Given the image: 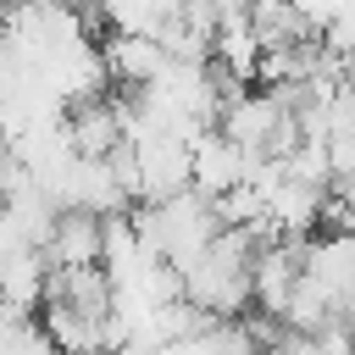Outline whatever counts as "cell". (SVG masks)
<instances>
[{
  "mask_svg": "<svg viewBox=\"0 0 355 355\" xmlns=\"http://www.w3.org/2000/svg\"><path fill=\"white\" fill-rule=\"evenodd\" d=\"M300 255H305V244H288V239L255 250V266H250V305L261 311V322H283L288 294H294V283H300Z\"/></svg>",
  "mask_w": 355,
  "mask_h": 355,
  "instance_id": "3",
  "label": "cell"
},
{
  "mask_svg": "<svg viewBox=\"0 0 355 355\" xmlns=\"http://www.w3.org/2000/svg\"><path fill=\"white\" fill-rule=\"evenodd\" d=\"M189 133H150L144 144H128L139 161V205H166L189 189Z\"/></svg>",
  "mask_w": 355,
  "mask_h": 355,
  "instance_id": "1",
  "label": "cell"
},
{
  "mask_svg": "<svg viewBox=\"0 0 355 355\" xmlns=\"http://www.w3.org/2000/svg\"><path fill=\"white\" fill-rule=\"evenodd\" d=\"M322 200H327V189L283 178V183L266 194V222L277 227V239H288V244H311V239H316V222H322Z\"/></svg>",
  "mask_w": 355,
  "mask_h": 355,
  "instance_id": "7",
  "label": "cell"
},
{
  "mask_svg": "<svg viewBox=\"0 0 355 355\" xmlns=\"http://www.w3.org/2000/svg\"><path fill=\"white\" fill-rule=\"evenodd\" d=\"M100 250H105V227L89 211H61L44 239L50 272H89V266H100Z\"/></svg>",
  "mask_w": 355,
  "mask_h": 355,
  "instance_id": "5",
  "label": "cell"
},
{
  "mask_svg": "<svg viewBox=\"0 0 355 355\" xmlns=\"http://www.w3.org/2000/svg\"><path fill=\"white\" fill-rule=\"evenodd\" d=\"M277 116H283V105H277L266 89H244V94H233V100L222 105L216 133H222L233 150H244V155H266Z\"/></svg>",
  "mask_w": 355,
  "mask_h": 355,
  "instance_id": "4",
  "label": "cell"
},
{
  "mask_svg": "<svg viewBox=\"0 0 355 355\" xmlns=\"http://www.w3.org/2000/svg\"><path fill=\"white\" fill-rule=\"evenodd\" d=\"M100 55H105V78L122 83V89H144V83H155V72L166 67V50H161V44H150V39H122V33H105Z\"/></svg>",
  "mask_w": 355,
  "mask_h": 355,
  "instance_id": "10",
  "label": "cell"
},
{
  "mask_svg": "<svg viewBox=\"0 0 355 355\" xmlns=\"http://www.w3.org/2000/svg\"><path fill=\"white\" fill-rule=\"evenodd\" d=\"M100 22L111 28V33H122V39H150V44H161L166 33H172V22H178V6H144V0H122V6H105L100 11Z\"/></svg>",
  "mask_w": 355,
  "mask_h": 355,
  "instance_id": "11",
  "label": "cell"
},
{
  "mask_svg": "<svg viewBox=\"0 0 355 355\" xmlns=\"http://www.w3.org/2000/svg\"><path fill=\"white\" fill-rule=\"evenodd\" d=\"M233 183H244V150H233L216 128L194 133V144H189V189L200 200H216Z\"/></svg>",
  "mask_w": 355,
  "mask_h": 355,
  "instance_id": "6",
  "label": "cell"
},
{
  "mask_svg": "<svg viewBox=\"0 0 355 355\" xmlns=\"http://www.w3.org/2000/svg\"><path fill=\"white\" fill-rule=\"evenodd\" d=\"M67 139H72V155H78V161H105V155L122 144V116H116V100H89V105H72V111H67Z\"/></svg>",
  "mask_w": 355,
  "mask_h": 355,
  "instance_id": "8",
  "label": "cell"
},
{
  "mask_svg": "<svg viewBox=\"0 0 355 355\" xmlns=\"http://www.w3.org/2000/svg\"><path fill=\"white\" fill-rule=\"evenodd\" d=\"M6 355H61V349H55V344H50V338L39 333V322H28V327L17 333V344H11Z\"/></svg>",
  "mask_w": 355,
  "mask_h": 355,
  "instance_id": "13",
  "label": "cell"
},
{
  "mask_svg": "<svg viewBox=\"0 0 355 355\" xmlns=\"http://www.w3.org/2000/svg\"><path fill=\"white\" fill-rule=\"evenodd\" d=\"M22 250H33V244H28V233L17 227V216L0 205V261H11V255H22Z\"/></svg>",
  "mask_w": 355,
  "mask_h": 355,
  "instance_id": "12",
  "label": "cell"
},
{
  "mask_svg": "<svg viewBox=\"0 0 355 355\" xmlns=\"http://www.w3.org/2000/svg\"><path fill=\"white\" fill-rule=\"evenodd\" d=\"M50 294V261L44 250H22L11 261H0V305L17 316H33Z\"/></svg>",
  "mask_w": 355,
  "mask_h": 355,
  "instance_id": "9",
  "label": "cell"
},
{
  "mask_svg": "<svg viewBox=\"0 0 355 355\" xmlns=\"http://www.w3.org/2000/svg\"><path fill=\"white\" fill-rule=\"evenodd\" d=\"M300 277L344 316V305L355 300V233H344V239H333V233L311 239L305 255H300Z\"/></svg>",
  "mask_w": 355,
  "mask_h": 355,
  "instance_id": "2",
  "label": "cell"
}]
</instances>
